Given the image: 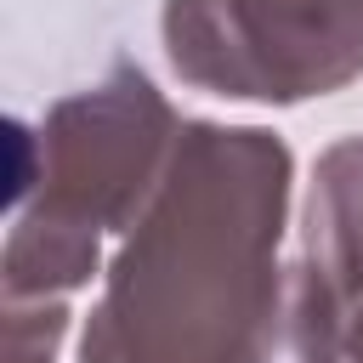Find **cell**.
Masks as SVG:
<instances>
[{
  "instance_id": "6da1fadb",
  "label": "cell",
  "mask_w": 363,
  "mask_h": 363,
  "mask_svg": "<svg viewBox=\"0 0 363 363\" xmlns=\"http://www.w3.org/2000/svg\"><path fill=\"white\" fill-rule=\"evenodd\" d=\"M284 199L289 147L272 130L182 125L79 363H250L284 295Z\"/></svg>"
},
{
  "instance_id": "7a4b0ae2",
  "label": "cell",
  "mask_w": 363,
  "mask_h": 363,
  "mask_svg": "<svg viewBox=\"0 0 363 363\" xmlns=\"http://www.w3.org/2000/svg\"><path fill=\"white\" fill-rule=\"evenodd\" d=\"M176 119L164 96L136 74L113 68L96 91H79L51 108L45 119V170H40V204L17 221L6 244V284L11 301L23 295H62L91 278L102 227H130L159 187Z\"/></svg>"
},
{
  "instance_id": "3957f363",
  "label": "cell",
  "mask_w": 363,
  "mask_h": 363,
  "mask_svg": "<svg viewBox=\"0 0 363 363\" xmlns=\"http://www.w3.org/2000/svg\"><path fill=\"white\" fill-rule=\"evenodd\" d=\"M164 45L221 96H329L363 68V0H170Z\"/></svg>"
},
{
  "instance_id": "277c9868",
  "label": "cell",
  "mask_w": 363,
  "mask_h": 363,
  "mask_svg": "<svg viewBox=\"0 0 363 363\" xmlns=\"http://www.w3.org/2000/svg\"><path fill=\"white\" fill-rule=\"evenodd\" d=\"M306 267L335 295L340 318L363 306V136L335 142L318 159L306 210Z\"/></svg>"
},
{
  "instance_id": "5b68a950",
  "label": "cell",
  "mask_w": 363,
  "mask_h": 363,
  "mask_svg": "<svg viewBox=\"0 0 363 363\" xmlns=\"http://www.w3.org/2000/svg\"><path fill=\"white\" fill-rule=\"evenodd\" d=\"M346 357H352V363H363V306L346 318Z\"/></svg>"
}]
</instances>
